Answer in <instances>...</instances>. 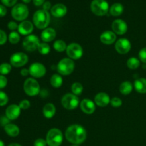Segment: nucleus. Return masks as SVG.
Returning a JSON list of instances; mask_svg holds the SVG:
<instances>
[{"mask_svg": "<svg viewBox=\"0 0 146 146\" xmlns=\"http://www.w3.org/2000/svg\"><path fill=\"white\" fill-rule=\"evenodd\" d=\"M67 141L74 145H80L86 139L87 133L85 128L78 124L71 125L67 128L65 132Z\"/></svg>", "mask_w": 146, "mask_h": 146, "instance_id": "f257e3e1", "label": "nucleus"}, {"mask_svg": "<svg viewBox=\"0 0 146 146\" xmlns=\"http://www.w3.org/2000/svg\"><path fill=\"white\" fill-rule=\"evenodd\" d=\"M51 17L48 11L40 9L36 11L33 16V22L36 27L39 29H45L49 24Z\"/></svg>", "mask_w": 146, "mask_h": 146, "instance_id": "f03ea898", "label": "nucleus"}, {"mask_svg": "<svg viewBox=\"0 0 146 146\" xmlns=\"http://www.w3.org/2000/svg\"><path fill=\"white\" fill-rule=\"evenodd\" d=\"M64 139L63 133L58 128H51L47 133L46 141L47 145L48 146H60L61 145Z\"/></svg>", "mask_w": 146, "mask_h": 146, "instance_id": "7ed1b4c3", "label": "nucleus"}, {"mask_svg": "<svg viewBox=\"0 0 146 146\" xmlns=\"http://www.w3.org/2000/svg\"><path fill=\"white\" fill-rule=\"evenodd\" d=\"M75 68L74 61L69 58H64L60 60L57 64V71L62 76H68L72 74Z\"/></svg>", "mask_w": 146, "mask_h": 146, "instance_id": "20e7f679", "label": "nucleus"}, {"mask_svg": "<svg viewBox=\"0 0 146 146\" xmlns=\"http://www.w3.org/2000/svg\"><path fill=\"white\" fill-rule=\"evenodd\" d=\"M91 9L96 16H104L109 10V4L106 0H93L91 4Z\"/></svg>", "mask_w": 146, "mask_h": 146, "instance_id": "39448f33", "label": "nucleus"}, {"mask_svg": "<svg viewBox=\"0 0 146 146\" xmlns=\"http://www.w3.org/2000/svg\"><path fill=\"white\" fill-rule=\"evenodd\" d=\"M24 91L29 96H35L40 93V86L34 78H28L24 83Z\"/></svg>", "mask_w": 146, "mask_h": 146, "instance_id": "423d86ee", "label": "nucleus"}, {"mask_svg": "<svg viewBox=\"0 0 146 146\" xmlns=\"http://www.w3.org/2000/svg\"><path fill=\"white\" fill-rule=\"evenodd\" d=\"M11 16L17 21H24L29 16L28 7L24 4H16L11 9Z\"/></svg>", "mask_w": 146, "mask_h": 146, "instance_id": "0eeeda50", "label": "nucleus"}, {"mask_svg": "<svg viewBox=\"0 0 146 146\" xmlns=\"http://www.w3.org/2000/svg\"><path fill=\"white\" fill-rule=\"evenodd\" d=\"M79 98L78 96L74 94H66L61 98V104L67 110H74L79 105Z\"/></svg>", "mask_w": 146, "mask_h": 146, "instance_id": "6e6552de", "label": "nucleus"}, {"mask_svg": "<svg viewBox=\"0 0 146 146\" xmlns=\"http://www.w3.org/2000/svg\"><path fill=\"white\" fill-rule=\"evenodd\" d=\"M39 44L40 42L38 37L34 34H30V35L27 36L23 40L22 46L27 51L32 52L38 49Z\"/></svg>", "mask_w": 146, "mask_h": 146, "instance_id": "1a4fd4ad", "label": "nucleus"}, {"mask_svg": "<svg viewBox=\"0 0 146 146\" xmlns=\"http://www.w3.org/2000/svg\"><path fill=\"white\" fill-rule=\"evenodd\" d=\"M66 54L68 58L72 60H78L82 57L84 54L83 48L77 43H71L67 46Z\"/></svg>", "mask_w": 146, "mask_h": 146, "instance_id": "9d476101", "label": "nucleus"}, {"mask_svg": "<svg viewBox=\"0 0 146 146\" xmlns=\"http://www.w3.org/2000/svg\"><path fill=\"white\" fill-rule=\"evenodd\" d=\"M29 58L26 54L23 52H17L13 54L9 58V62L12 66L16 68L24 66L27 64Z\"/></svg>", "mask_w": 146, "mask_h": 146, "instance_id": "9b49d317", "label": "nucleus"}, {"mask_svg": "<svg viewBox=\"0 0 146 146\" xmlns=\"http://www.w3.org/2000/svg\"><path fill=\"white\" fill-rule=\"evenodd\" d=\"M29 74L34 78H41L45 76L46 73V68L44 64L41 63H33L29 68Z\"/></svg>", "mask_w": 146, "mask_h": 146, "instance_id": "f8f14e48", "label": "nucleus"}, {"mask_svg": "<svg viewBox=\"0 0 146 146\" xmlns=\"http://www.w3.org/2000/svg\"><path fill=\"white\" fill-rule=\"evenodd\" d=\"M115 48L118 54H126L131 48V41L125 38H120L115 43Z\"/></svg>", "mask_w": 146, "mask_h": 146, "instance_id": "ddd939ff", "label": "nucleus"}, {"mask_svg": "<svg viewBox=\"0 0 146 146\" xmlns=\"http://www.w3.org/2000/svg\"><path fill=\"white\" fill-rule=\"evenodd\" d=\"M111 27H112L113 31L118 35H123L125 34L128 30V25L126 22L122 19L114 20L112 23Z\"/></svg>", "mask_w": 146, "mask_h": 146, "instance_id": "4468645a", "label": "nucleus"}, {"mask_svg": "<svg viewBox=\"0 0 146 146\" xmlns=\"http://www.w3.org/2000/svg\"><path fill=\"white\" fill-rule=\"evenodd\" d=\"M21 108L17 104H11L9 106L5 111V115L9 121H14L17 119L21 113Z\"/></svg>", "mask_w": 146, "mask_h": 146, "instance_id": "2eb2a0df", "label": "nucleus"}, {"mask_svg": "<svg viewBox=\"0 0 146 146\" xmlns=\"http://www.w3.org/2000/svg\"><path fill=\"white\" fill-rule=\"evenodd\" d=\"M80 108L84 113L91 115L96 111V104L88 98H85L80 102Z\"/></svg>", "mask_w": 146, "mask_h": 146, "instance_id": "dca6fc26", "label": "nucleus"}, {"mask_svg": "<svg viewBox=\"0 0 146 146\" xmlns=\"http://www.w3.org/2000/svg\"><path fill=\"white\" fill-rule=\"evenodd\" d=\"M94 103L96 104L98 106L105 107L108 106L111 103V98L109 95L106 93L101 92L95 96L94 98Z\"/></svg>", "mask_w": 146, "mask_h": 146, "instance_id": "f3484780", "label": "nucleus"}, {"mask_svg": "<svg viewBox=\"0 0 146 146\" xmlns=\"http://www.w3.org/2000/svg\"><path fill=\"white\" fill-rule=\"evenodd\" d=\"M34 30V24L30 21H21L18 27V32L21 35L28 36L31 34Z\"/></svg>", "mask_w": 146, "mask_h": 146, "instance_id": "a211bd4d", "label": "nucleus"}, {"mask_svg": "<svg viewBox=\"0 0 146 146\" xmlns=\"http://www.w3.org/2000/svg\"><path fill=\"white\" fill-rule=\"evenodd\" d=\"M116 34L112 31H106L100 36V40L106 45H111L116 41Z\"/></svg>", "mask_w": 146, "mask_h": 146, "instance_id": "6ab92c4d", "label": "nucleus"}, {"mask_svg": "<svg viewBox=\"0 0 146 146\" xmlns=\"http://www.w3.org/2000/svg\"><path fill=\"white\" fill-rule=\"evenodd\" d=\"M56 36V31L53 28H46L41 32V38L44 42L48 43L54 41Z\"/></svg>", "mask_w": 146, "mask_h": 146, "instance_id": "aec40b11", "label": "nucleus"}, {"mask_svg": "<svg viewBox=\"0 0 146 146\" xmlns=\"http://www.w3.org/2000/svg\"><path fill=\"white\" fill-rule=\"evenodd\" d=\"M51 13L54 17L61 18L64 17L67 13V8L64 4H57L53 6L51 9Z\"/></svg>", "mask_w": 146, "mask_h": 146, "instance_id": "412c9836", "label": "nucleus"}, {"mask_svg": "<svg viewBox=\"0 0 146 146\" xmlns=\"http://www.w3.org/2000/svg\"><path fill=\"white\" fill-rule=\"evenodd\" d=\"M56 111V109L55 106L53 104L48 103L46 104L43 108V115L45 118L49 119V118H52L55 115Z\"/></svg>", "mask_w": 146, "mask_h": 146, "instance_id": "4be33fe9", "label": "nucleus"}, {"mask_svg": "<svg viewBox=\"0 0 146 146\" xmlns=\"http://www.w3.org/2000/svg\"><path fill=\"white\" fill-rule=\"evenodd\" d=\"M4 131L10 137H17L19 134L20 130L19 128L17 125L13 123H9L4 127Z\"/></svg>", "mask_w": 146, "mask_h": 146, "instance_id": "5701e85b", "label": "nucleus"}, {"mask_svg": "<svg viewBox=\"0 0 146 146\" xmlns=\"http://www.w3.org/2000/svg\"><path fill=\"white\" fill-rule=\"evenodd\" d=\"M134 88L140 94H146V78H138L134 82Z\"/></svg>", "mask_w": 146, "mask_h": 146, "instance_id": "b1692460", "label": "nucleus"}, {"mask_svg": "<svg viewBox=\"0 0 146 146\" xmlns=\"http://www.w3.org/2000/svg\"><path fill=\"white\" fill-rule=\"evenodd\" d=\"M133 88V86L130 81H124L120 85L119 91L123 95H128L131 94Z\"/></svg>", "mask_w": 146, "mask_h": 146, "instance_id": "393cba45", "label": "nucleus"}, {"mask_svg": "<svg viewBox=\"0 0 146 146\" xmlns=\"http://www.w3.org/2000/svg\"><path fill=\"white\" fill-rule=\"evenodd\" d=\"M124 7L120 3H115L113 4L110 8V13L112 16L114 17H118V16L121 15L123 12Z\"/></svg>", "mask_w": 146, "mask_h": 146, "instance_id": "a878e982", "label": "nucleus"}, {"mask_svg": "<svg viewBox=\"0 0 146 146\" xmlns=\"http://www.w3.org/2000/svg\"><path fill=\"white\" fill-rule=\"evenodd\" d=\"M51 85L54 88H59L63 84V78L59 74H54L50 79Z\"/></svg>", "mask_w": 146, "mask_h": 146, "instance_id": "bb28decb", "label": "nucleus"}, {"mask_svg": "<svg viewBox=\"0 0 146 146\" xmlns=\"http://www.w3.org/2000/svg\"><path fill=\"white\" fill-rule=\"evenodd\" d=\"M140 65H141L140 60L135 57H131V58H128L127 61V66L130 69H137L140 66Z\"/></svg>", "mask_w": 146, "mask_h": 146, "instance_id": "cd10ccee", "label": "nucleus"}, {"mask_svg": "<svg viewBox=\"0 0 146 146\" xmlns=\"http://www.w3.org/2000/svg\"><path fill=\"white\" fill-rule=\"evenodd\" d=\"M67 45L63 40H56L54 44V48L58 52H64L66 50Z\"/></svg>", "mask_w": 146, "mask_h": 146, "instance_id": "c85d7f7f", "label": "nucleus"}, {"mask_svg": "<svg viewBox=\"0 0 146 146\" xmlns=\"http://www.w3.org/2000/svg\"><path fill=\"white\" fill-rule=\"evenodd\" d=\"M84 91V86L81 83L76 82L74 83L71 86V91L72 94H74L76 96H79L82 94Z\"/></svg>", "mask_w": 146, "mask_h": 146, "instance_id": "c756f323", "label": "nucleus"}, {"mask_svg": "<svg viewBox=\"0 0 146 146\" xmlns=\"http://www.w3.org/2000/svg\"><path fill=\"white\" fill-rule=\"evenodd\" d=\"M8 40L11 44H17L20 41L19 33L17 31H11L8 36Z\"/></svg>", "mask_w": 146, "mask_h": 146, "instance_id": "7c9ffc66", "label": "nucleus"}, {"mask_svg": "<svg viewBox=\"0 0 146 146\" xmlns=\"http://www.w3.org/2000/svg\"><path fill=\"white\" fill-rule=\"evenodd\" d=\"M12 66L9 63H2L0 64V74L3 76H6L9 74L11 71Z\"/></svg>", "mask_w": 146, "mask_h": 146, "instance_id": "2f4dec72", "label": "nucleus"}, {"mask_svg": "<svg viewBox=\"0 0 146 146\" xmlns=\"http://www.w3.org/2000/svg\"><path fill=\"white\" fill-rule=\"evenodd\" d=\"M38 52L40 53L42 55H46L48 53L50 52V50H51V48H50V46L48 45L47 43L43 42L40 43V44L38 45Z\"/></svg>", "mask_w": 146, "mask_h": 146, "instance_id": "473e14b6", "label": "nucleus"}, {"mask_svg": "<svg viewBox=\"0 0 146 146\" xmlns=\"http://www.w3.org/2000/svg\"><path fill=\"white\" fill-rule=\"evenodd\" d=\"M9 101V97L6 93L0 91V106H4L7 105Z\"/></svg>", "mask_w": 146, "mask_h": 146, "instance_id": "72a5a7b5", "label": "nucleus"}, {"mask_svg": "<svg viewBox=\"0 0 146 146\" xmlns=\"http://www.w3.org/2000/svg\"><path fill=\"white\" fill-rule=\"evenodd\" d=\"M110 104H111L113 107L114 108H118V107L121 106L123 104L122 100L121 99L118 97H113L112 99H111V103Z\"/></svg>", "mask_w": 146, "mask_h": 146, "instance_id": "f704fd0d", "label": "nucleus"}, {"mask_svg": "<svg viewBox=\"0 0 146 146\" xmlns=\"http://www.w3.org/2000/svg\"><path fill=\"white\" fill-rule=\"evenodd\" d=\"M19 106V107L21 109L27 110V109H29V108H30V106H31V104H30V102L29 100L24 99V100H22V101H20Z\"/></svg>", "mask_w": 146, "mask_h": 146, "instance_id": "c9c22d12", "label": "nucleus"}, {"mask_svg": "<svg viewBox=\"0 0 146 146\" xmlns=\"http://www.w3.org/2000/svg\"><path fill=\"white\" fill-rule=\"evenodd\" d=\"M7 39H8V37L5 31H3L2 29H0V46L5 44Z\"/></svg>", "mask_w": 146, "mask_h": 146, "instance_id": "e433bc0d", "label": "nucleus"}, {"mask_svg": "<svg viewBox=\"0 0 146 146\" xmlns=\"http://www.w3.org/2000/svg\"><path fill=\"white\" fill-rule=\"evenodd\" d=\"M8 83L7 77L5 76H3L0 74V89H3L5 88Z\"/></svg>", "mask_w": 146, "mask_h": 146, "instance_id": "4c0bfd02", "label": "nucleus"}, {"mask_svg": "<svg viewBox=\"0 0 146 146\" xmlns=\"http://www.w3.org/2000/svg\"><path fill=\"white\" fill-rule=\"evenodd\" d=\"M139 58L142 62H143L144 64H146V47L142 48L141 51H139Z\"/></svg>", "mask_w": 146, "mask_h": 146, "instance_id": "58836bf2", "label": "nucleus"}, {"mask_svg": "<svg viewBox=\"0 0 146 146\" xmlns=\"http://www.w3.org/2000/svg\"><path fill=\"white\" fill-rule=\"evenodd\" d=\"M1 1L2 2L3 5H4L5 7H14L16 5L17 0H1Z\"/></svg>", "mask_w": 146, "mask_h": 146, "instance_id": "ea45409f", "label": "nucleus"}, {"mask_svg": "<svg viewBox=\"0 0 146 146\" xmlns=\"http://www.w3.org/2000/svg\"><path fill=\"white\" fill-rule=\"evenodd\" d=\"M46 141L43 138H38L34 143V146H46Z\"/></svg>", "mask_w": 146, "mask_h": 146, "instance_id": "a19ab883", "label": "nucleus"}, {"mask_svg": "<svg viewBox=\"0 0 146 146\" xmlns=\"http://www.w3.org/2000/svg\"><path fill=\"white\" fill-rule=\"evenodd\" d=\"M18 27L19 25L17 24V22L14 21H10L7 24V27L9 28V29L12 31H14L16 29H18Z\"/></svg>", "mask_w": 146, "mask_h": 146, "instance_id": "79ce46f5", "label": "nucleus"}, {"mask_svg": "<svg viewBox=\"0 0 146 146\" xmlns=\"http://www.w3.org/2000/svg\"><path fill=\"white\" fill-rule=\"evenodd\" d=\"M10 123H9V120L8 119V118H7V116H2L0 118V125H1V126H5V125H7V124Z\"/></svg>", "mask_w": 146, "mask_h": 146, "instance_id": "37998d69", "label": "nucleus"}, {"mask_svg": "<svg viewBox=\"0 0 146 146\" xmlns=\"http://www.w3.org/2000/svg\"><path fill=\"white\" fill-rule=\"evenodd\" d=\"M7 9L6 7L2 4H0V17H4L7 14Z\"/></svg>", "mask_w": 146, "mask_h": 146, "instance_id": "c03bdc74", "label": "nucleus"}, {"mask_svg": "<svg viewBox=\"0 0 146 146\" xmlns=\"http://www.w3.org/2000/svg\"><path fill=\"white\" fill-rule=\"evenodd\" d=\"M51 4L50 1H45L44 4H43V9L45 10V11H48L49 9H51Z\"/></svg>", "mask_w": 146, "mask_h": 146, "instance_id": "a18cd8bd", "label": "nucleus"}, {"mask_svg": "<svg viewBox=\"0 0 146 146\" xmlns=\"http://www.w3.org/2000/svg\"><path fill=\"white\" fill-rule=\"evenodd\" d=\"M44 2H45V0H33L34 4L35 6H37V7L43 5L44 4Z\"/></svg>", "mask_w": 146, "mask_h": 146, "instance_id": "49530a36", "label": "nucleus"}, {"mask_svg": "<svg viewBox=\"0 0 146 146\" xmlns=\"http://www.w3.org/2000/svg\"><path fill=\"white\" fill-rule=\"evenodd\" d=\"M20 74L22 76H27L29 74V71L27 68H22L20 71Z\"/></svg>", "mask_w": 146, "mask_h": 146, "instance_id": "de8ad7c7", "label": "nucleus"}, {"mask_svg": "<svg viewBox=\"0 0 146 146\" xmlns=\"http://www.w3.org/2000/svg\"><path fill=\"white\" fill-rule=\"evenodd\" d=\"M8 146H22L19 143H11L9 144Z\"/></svg>", "mask_w": 146, "mask_h": 146, "instance_id": "09e8293b", "label": "nucleus"}, {"mask_svg": "<svg viewBox=\"0 0 146 146\" xmlns=\"http://www.w3.org/2000/svg\"><path fill=\"white\" fill-rule=\"evenodd\" d=\"M0 146H5V145H4V143L1 140H0Z\"/></svg>", "mask_w": 146, "mask_h": 146, "instance_id": "8fccbe9b", "label": "nucleus"}, {"mask_svg": "<svg viewBox=\"0 0 146 146\" xmlns=\"http://www.w3.org/2000/svg\"><path fill=\"white\" fill-rule=\"evenodd\" d=\"M24 3H29L31 0H22Z\"/></svg>", "mask_w": 146, "mask_h": 146, "instance_id": "3c124183", "label": "nucleus"}, {"mask_svg": "<svg viewBox=\"0 0 146 146\" xmlns=\"http://www.w3.org/2000/svg\"><path fill=\"white\" fill-rule=\"evenodd\" d=\"M72 146H79V145H73Z\"/></svg>", "mask_w": 146, "mask_h": 146, "instance_id": "603ef678", "label": "nucleus"}]
</instances>
